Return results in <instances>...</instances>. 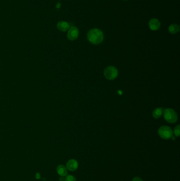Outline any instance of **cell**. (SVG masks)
<instances>
[{
    "instance_id": "6da1fadb",
    "label": "cell",
    "mask_w": 180,
    "mask_h": 181,
    "mask_svg": "<svg viewBox=\"0 0 180 181\" xmlns=\"http://www.w3.org/2000/svg\"><path fill=\"white\" fill-rule=\"evenodd\" d=\"M104 37L103 31L98 28L91 29L88 32V40L93 45H98L102 43Z\"/></svg>"
},
{
    "instance_id": "7a4b0ae2",
    "label": "cell",
    "mask_w": 180,
    "mask_h": 181,
    "mask_svg": "<svg viewBox=\"0 0 180 181\" xmlns=\"http://www.w3.org/2000/svg\"><path fill=\"white\" fill-rule=\"evenodd\" d=\"M163 116L166 121L170 123H174L177 121V112L171 109H166L163 111Z\"/></svg>"
},
{
    "instance_id": "3957f363",
    "label": "cell",
    "mask_w": 180,
    "mask_h": 181,
    "mask_svg": "<svg viewBox=\"0 0 180 181\" xmlns=\"http://www.w3.org/2000/svg\"><path fill=\"white\" fill-rule=\"evenodd\" d=\"M158 134L160 138L164 139H169L173 136L172 129L168 126H162L158 130Z\"/></svg>"
},
{
    "instance_id": "277c9868",
    "label": "cell",
    "mask_w": 180,
    "mask_h": 181,
    "mask_svg": "<svg viewBox=\"0 0 180 181\" xmlns=\"http://www.w3.org/2000/svg\"><path fill=\"white\" fill-rule=\"evenodd\" d=\"M118 73L117 68L112 66L107 67L104 71L105 77L109 80L115 79L118 76Z\"/></svg>"
},
{
    "instance_id": "5b68a950",
    "label": "cell",
    "mask_w": 180,
    "mask_h": 181,
    "mask_svg": "<svg viewBox=\"0 0 180 181\" xmlns=\"http://www.w3.org/2000/svg\"><path fill=\"white\" fill-rule=\"evenodd\" d=\"M79 35V29L76 27H71L69 29L67 33L68 39L73 41L77 39Z\"/></svg>"
},
{
    "instance_id": "8992f818",
    "label": "cell",
    "mask_w": 180,
    "mask_h": 181,
    "mask_svg": "<svg viewBox=\"0 0 180 181\" xmlns=\"http://www.w3.org/2000/svg\"><path fill=\"white\" fill-rule=\"evenodd\" d=\"M149 28L152 31H157L160 28V22L159 20L156 18H153L149 20Z\"/></svg>"
},
{
    "instance_id": "52a82bcc",
    "label": "cell",
    "mask_w": 180,
    "mask_h": 181,
    "mask_svg": "<svg viewBox=\"0 0 180 181\" xmlns=\"http://www.w3.org/2000/svg\"><path fill=\"white\" fill-rule=\"evenodd\" d=\"M66 166H67V169L73 172L78 168V163L76 159H70L67 163Z\"/></svg>"
},
{
    "instance_id": "ba28073f",
    "label": "cell",
    "mask_w": 180,
    "mask_h": 181,
    "mask_svg": "<svg viewBox=\"0 0 180 181\" xmlns=\"http://www.w3.org/2000/svg\"><path fill=\"white\" fill-rule=\"evenodd\" d=\"M57 28L60 31H62V32L67 31L69 30V29L70 28V25L69 23L66 21H59V22L57 23Z\"/></svg>"
},
{
    "instance_id": "9c48e42d",
    "label": "cell",
    "mask_w": 180,
    "mask_h": 181,
    "mask_svg": "<svg viewBox=\"0 0 180 181\" xmlns=\"http://www.w3.org/2000/svg\"><path fill=\"white\" fill-rule=\"evenodd\" d=\"M57 173L60 176H65L67 175V168L63 165H60L57 168Z\"/></svg>"
},
{
    "instance_id": "30bf717a",
    "label": "cell",
    "mask_w": 180,
    "mask_h": 181,
    "mask_svg": "<svg viewBox=\"0 0 180 181\" xmlns=\"http://www.w3.org/2000/svg\"><path fill=\"white\" fill-rule=\"evenodd\" d=\"M169 32L171 34H175L180 31V27L177 24H172L169 26Z\"/></svg>"
},
{
    "instance_id": "8fae6325",
    "label": "cell",
    "mask_w": 180,
    "mask_h": 181,
    "mask_svg": "<svg viewBox=\"0 0 180 181\" xmlns=\"http://www.w3.org/2000/svg\"><path fill=\"white\" fill-rule=\"evenodd\" d=\"M164 109L162 108H158L155 109L153 112V116L155 119H158L162 116L163 113Z\"/></svg>"
},
{
    "instance_id": "7c38bea8",
    "label": "cell",
    "mask_w": 180,
    "mask_h": 181,
    "mask_svg": "<svg viewBox=\"0 0 180 181\" xmlns=\"http://www.w3.org/2000/svg\"><path fill=\"white\" fill-rule=\"evenodd\" d=\"M180 125H177L175 127L174 130V133L175 136L177 137H179V136H180Z\"/></svg>"
},
{
    "instance_id": "4fadbf2b",
    "label": "cell",
    "mask_w": 180,
    "mask_h": 181,
    "mask_svg": "<svg viewBox=\"0 0 180 181\" xmlns=\"http://www.w3.org/2000/svg\"><path fill=\"white\" fill-rule=\"evenodd\" d=\"M65 181H76V179L73 176L69 175L65 177Z\"/></svg>"
},
{
    "instance_id": "5bb4252c",
    "label": "cell",
    "mask_w": 180,
    "mask_h": 181,
    "mask_svg": "<svg viewBox=\"0 0 180 181\" xmlns=\"http://www.w3.org/2000/svg\"><path fill=\"white\" fill-rule=\"evenodd\" d=\"M132 181H143L142 179H141L139 177H135L133 178Z\"/></svg>"
},
{
    "instance_id": "9a60e30c",
    "label": "cell",
    "mask_w": 180,
    "mask_h": 181,
    "mask_svg": "<svg viewBox=\"0 0 180 181\" xmlns=\"http://www.w3.org/2000/svg\"><path fill=\"white\" fill-rule=\"evenodd\" d=\"M59 181H65V177H64V176H61L60 178H59Z\"/></svg>"
},
{
    "instance_id": "2e32d148",
    "label": "cell",
    "mask_w": 180,
    "mask_h": 181,
    "mask_svg": "<svg viewBox=\"0 0 180 181\" xmlns=\"http://www.w3.org/2000/svg\"><path fill=\"white\" fill-rule=\"evenodd\" d=\"M123 1H127V0H123Z\"/></svg>"
}]
</instances>
